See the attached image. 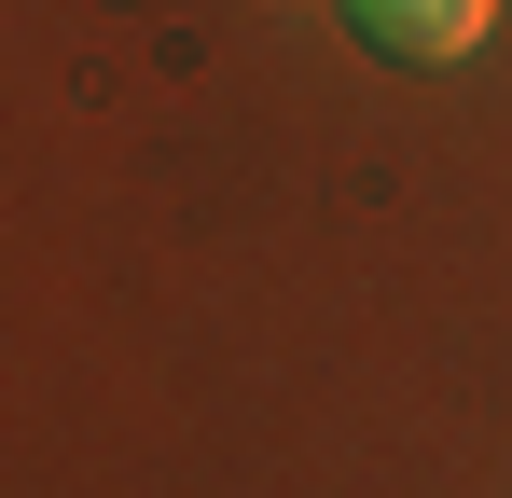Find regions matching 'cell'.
I'll list each match as a JSON object with an SVG mask.
<instances>
[{
    "label": "cell",
    "instance_id": "1",
    "mask_svg": "<svg viewBox=\"0 0 512 498\" xmlns=\"http://www.w3.org/2000/svg\"><path fill=\"white\" fill-rule=\"evenodd\" d=\"M346 28H360L388 70H457V56L499 28V0H346Z\"/></svg>",
    "mask_w": 512,
    "mask_h": 498
}]
</instances>
